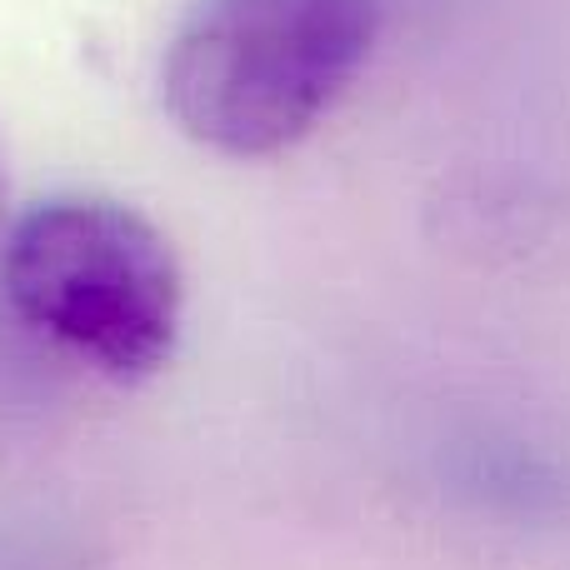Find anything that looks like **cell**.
Segmentation results:
<instances>
[{
  "mask_svg": "<svg viewBox=\"0 0 570 570\" xmlns=\"http://www.w3.org/2000/svg\"><path fill=\"white\" fill-rule=\"evenodd\" d=\"M375 36L381 0H190L160 60V96L196 146L266 160L331 116Z\"/></svg>",
  "mask_w": 570,
  "mask_h": 570,
  "instance_id": "6da1fadb",
  "label": "cell"
},
{
  "mask_svg": "<svg viewBox=\"0 0 570 570\" xmlns=\"http://www.w3.org/2000/svg\"><path fill=\"white\" fill-rule=\"evenodd\" d=\"M0 285L30 331L110 381H146L176 355L186 276L150 216L116 196L36 200L0 240Z\"/></svg>",
  "mask_w": 570,
  "mask_h": 570,
  "instance_id": "7a4b0ae2",
  "label": "cell"
},
{
  "mask_svg": "<svg viewBox=\"0 0 570 570\" xmlns=\"http://www.w3.org/2000/svg\"><path fill=\"white\" fill-rule=\"evenodd\" d=\"M0 220H6V166H0Z\"/></svg>",
  "mask_w": 570,
  "mask_h": 570,
  "instance_id": "3957f363",
  "label": "cell"
}]
</instances>
